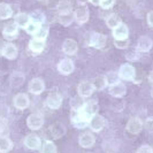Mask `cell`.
<instances>
[{"mask_svg":"<svg viewBox=\"0 0 153 153\" xmlns=\"http://www.w3.org/2000/svg\"><path fill=\"white\" fill-rule=\"evenodd\" d=\"M119 76L123 81H135L136 69L130 63H124L119 69Z\"/></svg>","mask_w":153,"mask_h":153,"instance_id":"1","label":"cell"},{"mask_svg":"<svg viewBox=\"0 0 153 153\" xmlns=\"http://www.w3.org/2000/svg\"><path fill=\"white\" fill-rule=\"evenodd\" d=\"M89 17H90V10L85 4H81L74 12V19L78 24L86 23L89 21Z\"/></svg>","mask_w":153,"mask_h":153,"instance_id":"2","label":"cell"},{"mask_svg":"<svg viewBox=\"0 0 153 153\" xmlns=\"http://www.w3.org/2000/svg\"><path fill=\"white\" fill-rule=\"evenodd\" d=\"M44 124V117L38 113H32L27 119V126L31 130H39Z\"/></svg>","mask_w":153,"mask_h":153,"instance_id":"3","label":"cell"},{"mask_svg":"<svg viewBox=\"0 0 153 153\" xmlns=\"http://www.w3.org/2000/svg\"><path fill=\"white\" fill-rule=\"evenodd\" d=\"M96 91L94 86L92 84V82H88V81H83L79 84L77 85V92L78 96L82 98H89L92 96V93Z\"/></svg>","mask_w":153,"mask_h":153,"instance_id":"4","label":"cell"},{"mask_svg":"<svg viewBox=\"0 0 153 153\" xmlns=\"http://www.w3.org/2000/svg\"><path fill=\"white\" fill-rule=\"evenodd\" d=\"M46 106L51 109H59L62 105V97L58 92H51L45 101Z\"/></svg>","mask_w":153,"mask_h":153,"instance_id":"5","label":"cell"},{"mask_svg":"<svg viewBox=\"0 0 153 153\" xmlns=\"http://www.w3.org/2000/svg\"><path fill=\"white\" fill-rule=\"evenodd\" d=\"M89 45L94 48H102L106 45V36L100 32H92L89 39Z\"/></svg>","mask_w":153,"mask_h":153,"instance_id":"6","label":"cell"},{"mask_svg":"<svg viewBox=\"0 0 153 153\" xmlns=\"http://www.w3.org/2000/svg\"><path fill=\"white\" fill-rule=\"evenodd\" d=\"M71 123L73 126L77 129H84L89 126L90 119L86 117L84 114H82L81 112H75V115L71 116Z\"/></svg>","mask_w":153,"mask_h":153,"instance_id":"7","label":"cell"},{"mask_svg":"<svg viewBox=\"0 0 153 153\" xmlns=\"http://www.w3.org/2000/svg\"><path fill=\"white\" fill-rule=\"evenodd\" d=\"M75 69V66H74V62L70 59H62L61 61L58 63V71L61 74V75H65V76H68L70 75Z\"/></svg>","mask_w":153,"mask_h":153,"instance_id":"8","label":"cell"},{"mask_svg":"<svg viewBox=\"0 0 153 153\" xmlns=\"http://www.w3.org/2000/svg\"><path fill=\"white\" fill-rule=\"evenodd\" d=\"M90 128H91L92 131L94 132H99L104 129V127L106 126V120L104 116H101L99 114H94L91 117L90 120V123H89Z\"/></svg>","mask_w":153,"mask_h":153,"instance_id":"9","label":"cell"},{"mask_svg":"<svg viewBox=\"0 0 153 153\" xmlns=\"http://www.w3.org/2000/svg\"><path fill=\"white\" fill-rule=\"evenodd\" d=\"M152 46H153L152 39L150 38L149 36H142V37H139V39H138L136 48L138 50V52H140V53H147V52L151 51Z\"/></svg>","mask_w":153,"mask_h":153,"instance_id":"10","label":"cell"},{"mask_svg":"<svg viewBox=\"0 0 153 153\" xmlns=\"http://www.w3.org/2000/svg\"><path fill=\"white\" fill-rule=\"evenodd\" d=\"M29 91L32 94H40L42 92H44L45 90V83L42 78H32L29 83Z\"/></svg>","mask_w":153,"mask_h":153,"instance_id":"11","label":"cell"},{"mask_svg":"<svg viewBox=\"0 0 153 153\" xmlns=\"http://www.w3.org/2000/svg\"><path fill=\"white\" fill-rule=\"evenodd\" d=\"M13 104L17 109L23 111V109L28 108L29 104H30V100H29V97L25 93H17L13 99Z\"/></svg>","mask_w":153,"mask_h":153,"instance_id":"12","label":"cell"},{"mask_svg":"<svg viewBox=\"0 0 153 153\" xmlns=\"http://www.w3.org/2000/svg\"><path fill=\"white\" fill-rule=\"evenodd\" d=\"M143 127H144V124L138 117H131L127 123V131L132 134V135H136V134L142 131Z\"/></svg>","mask_w":153,"mask_h":153,"instance_id":"13","label":"cell"},{"mask_svg":"<svg viewBox=\"0 0 153 153\" xmlns=\"http://www.w3.org/2000/svg\"><path fill=\"white\" fill-rule=\"evenodd\" d=\"M24 145L29 150H39L42 147V140H40V138L38 136L30 134L24 139Z\"/></svg>","mask_w":153,"mask_h":153,"instance_id":"14","label":"cell"},{"mask_svg":"<svg viewBox=\"0 0 153 153\" xmlns=\"http://www.w3.org/2000/svg\"><path fill=\"white\" fill-rule=\"evenodd\" d=\"M77 50H78V45H77L76 40H74L71 38L65 39V42L62 44L63 53L67 54V55H74V54H76Z\"/></svg>","mask_w":153,"mask_h":153,"instance_id":"15","label":"cell"},{"mask_svg":"<svg viewBox=\"0 0 153 153\" xmlns=\"http://www.w3.org/2000/svg\"><path fill=\"white\" fill-rule=\"evenodd\" d=\"M17 35H19V27L16 25L15 22L8 23L7 25H5L2 30V36L6 39H15Z\"/></svg>","mask_w":153,"mask_h":153,"instance_id":"16","label":"cell"},{"mask_svg":"<svg viewBox=\"0 0 153 153\" xmlns=\"http://www.w3.org/2000/svg\"><path fill=\"white\" fill-rule=\"evenodd\" d=\"M78 143H79L81 147H83V149H90V147L94 145L96 138H94V136L92 135L91 132H84L83 135L79 136Z\"/></svg>","mask_w":153,"mask_h":153,"instance_id":"17","label":"cell"},{"mask_svg":"<svg viewBox=\"0 0 153 153\" xmlns=\"http://www.w3.org/2000/svg\"><path fill=\"white\" fill-rule=\"evenodd\" d=\"M113 37H114V39H117V40L128 39V37H129V29H128L127 24L121 23L115 29H113Z\"/></svg>","mask_w":153,"mask_h":153,"instance_id":"18","label":"cell"},{"mask_svg":"<svg viewBox=\"0 0 153 153\" xmlns=\"http://www.w3.org/2000/svg\"><path fill=\"white\" fill-rule=\"evenodd\" d=\"M1 53L8 60H14L17 56L19 51H17V48L14 44H5L4 47L1 48Z\"/></svg>","mask_w":153,"mask_h":153,"instance_id":"19","label":"cell"},{"mask_svg":"<svg viewBox=\"0 0 153 153\" xmlns=\"http://www.w3.org/2000/svg\"><path fill=\"white\" fill-rule=\"evenodd\" d=\"M109 94L112 96V97H114V98H122L123 96L127 93V88H126V85L123 84V83H117V84L115 85H112V86H109Z\"/></svg>","mask_w":153,"mask_h":153,"instance_id":"20","label":"cell"},{"mask_svg":"<svg viewBox=\"0 0 153 153\" xmlns=\"http://www.w3.org/2000/svg\"><path fill=\"white\" fill-rule=\"evenodd\" d=\"M97 111H98V105L96 101H89V102H85L81 113L84 114L86 117H89L91 120V117L94 114H97Z\"/></svg>","mask_w":153,"mask_h":153,"instance_id":"21","label":"cell"},{"mask_svg":"<svg viewBox=\"0 0 153 153\" xmlns=\"http://www.w3.org/2000/svg\"><path fill=\"white\" fill-rule=\"evenodd\" d=\"M14 22L16 23V25H17L19 28L25 29L27 25L31 22L30 15L27 14V13H22V12H21V13H19V14H16L15 19H14Z\"/></svg>","mask_w":153,"mask_h":153,"instance_id":"22","label":"cell"},{"mask_svg":"<svg viewBox=\"0 0 153 153\" xmlns=\"http://www.w3.org/2000/svg\"><path fill=\"white\" fill-rule=\"evenodd\" d=\"M50 134H51V136L55 139H58V138L62 137L65 134H66V128H65V126L61 124V123H53L51 127H50Z\"/></svg>","mask_w":153,"mask_h":153,"instance_id":"23","label":"cell"},{"mask_svg":"<svg viewBox=\"0 0 153 153\" xmlns=\"http://www.w3.org/2000/svg\"><path fill=\"white\" fill-rule=\"evenodd\" d=\"M44 47H45V42L44 40H39V39H31L29 42V50H30L32 53L39 54L44 51Z\"/></svg>","mask_w":153,"mask_h":153,"instance_id":"24","label":"cell"},{"mask_svg":"<svg viewBox=\"0 0 153 153\" xmlns=\"http://www.w3.org/2000/svg\"><path fill=\"white\" fill-rule=\"evenodd\" d=\"M85 101L83 100L82 97H79V96H76V97H73L70 101H69V105H70V108L74 111V112H81L82 111V108L84 106Z\"/></svg>","mask_w":153,"mask_h":153,"instance_id":"25","label":"cell"},{"mask_svg":"<svg viewBox=\"0 0 153 153\" xmlns=\"http://www.w3.org/2000/svg\"><path fill=\"white\" fill-rule=\"evenodd\" d=\"M13 16V8L6 2H0V20H8Z\"/></svg>","mask_w":153,"mask_h":153,"instance_id":"26","label":"cell"},{"mask_svg":"<svg viewBox=\"0 0 153 153\" xmlns=\"http://www.w3.org/2000/svg\"><path fill=\"white\" fill-rule=\"evenodd\" d=\"M122 23L121 21V19H120V16L117 15V14H115V13H112V14H109V15L106 17V24H107V27L109 29H115L117 25H120Z\"/></svg>","mask_w":153,"mask_h":153,"instance_id":"27","label":"cell"},{"mask_svg":"<svg viewBox=\"0 0 153 153\" xmlns=\"http://www.w3.org/2000/svg\"><path fill=\"white\" fill-rule=\"evenodd\" d=\"M58 21L63 27H69L71 23L75 21L74 19V13H66V14H59L58 16Z\"/></svg>","mask_w":153,"mask_h":153,"instance_id":"28","label":"cell"},{"mask_svg":"<svg viewBox=\"0 0 153 153\" xmlns=\"http://www.w3.org/2000/svg\"><path fill=\"white\" fill-rule=\"evenodd\" d=\"M13 149V142L6 136H0V152L7 153Z\"/></svg>","mask_w":153,"mask_h":153,"instance_id":"29","label":"cell"},{"mask_svg":"<svg viewBox=\"0 0 153 153\" xmlns=\"http://www.w3.org/2000/svg\"><path fill=\"white\" fill-rule=\"evenodd\" d=\"M56 9H58L59 14H66V13H71L73 6L69 0H60L56 6Z\"/></svg>","mask_w":153,"mask_h":153,"instance_id":"30","label":"cell"},{"mask_svg":"<svg viewBox=\"0 0 153 153\" xmlns=\"http://www.w3.org/2000/svg\"><path fill=\"white\" fill-rule=\"evenodd\" d=\"M92 84H93L94 89H96L97 91H101V90H104V89L107 86L106 76H104V75H99V76L94 77V79H93Z\"/></svg>","mask_w":153,"mask_h":153,"instance_id":"31","label":"cell"},{"mask_svg":"<svg viewBox=\"0 0 153 153\" xmlns=\"http://www.w3.org/2000/svg\"><path fill=\"white\" fill-rule=\"evenodd\" d=\"M30 19L31 21H33V22L38 23L40 25H43L44 22H45L46 17H45V14H44V12H42V10H33L32 13L30 14Z\"/></svg>","mask_w":153,"mask_h":153,"instance_id":"32","label":"cell"},{"mask_svg":"<svg viewBox=\"0 0 153 153\" xmlns=\"http://www.w3.org/2000/svg\"><path fill=\"white\" fill-rule=\"evenodd\" d=\"M23 82H24V76H23V74L21 73H14L12 76H10V85L13 86V88H19V86H21L23 84Z\"/></svg>","mask_w":153,"mask_h":153,"instance_id":"33","label":"cell"},{"mask_svg":"<svg viewBox=\"0 0 153 153\" xmlns=\"http://www.w3.org/2000/svg\"><path fill=\"white\" fill-rule=\"evenodd\" d=\"M105 76H106L107 85H109V86L120 83V79H121L120 76H119V73H116V71H109V73H107Z\"/></svg>","mask_w":153,"mask_h":153,"instance_id":"34","label":"cell"},{"mask_svg":"<svg viewBox=\"0 0 153 153\" xmlns=\"http://www.w3.org/2000/svg\"><path fill=\"white\" fill-rule=\"evenodd\" d=\"M42 153H56V146L51 140H45L42 144Z\"/></svg>","mask_w":153,"mask_h":153,"instance_id":"35","label":"cell"},{"mask_svg":"<svg viewBox=\"0 0 153 153\" xmlns=\"http://www.w3.org/2000/svg\"><path fill=\"white\" fill-rule=\"evenodd\" d=\"M48 27L45 25V24H43V25H40V28H39V30L37 31V33L35 35V38L36 39H39V40H44L45 42V39L47 38V36H48Z\"/></svg>","mask_w":153,"mask_h":153,"instance_id":"36","label":"cell"},{"mask_svg":"<svg viewBox=\"0 0 153 153\" xmlns=\"http://www.w3.org/2000/svg\"><path fill=\"white\" fill-rule=\"evenodd\" d=\"M139 54H140V52H138L137 48H136V47H132V48L127 51V53H126V59H127L128 61H136V60L139 59Z\"/></svg>","mask_w":153,"mask_h":153,"instance_id":"37","label":"cell"},{"mask_svg":"<svg viewBox=\"0 0 153 153\" xmlns=\"http://www.w3.org/2000/svg\"><path fill=\"white\" fill-rule=\"evenodd\" d=\"M111 108L115 111V112H121L124 108V102L120 98H115L112 102H111Z\"/></svg>","mask_w":153,"mask_h":153,"instance_id":"38","label":"cell"},{"mask_svg":"<svg viewBox=\"0 0 153 153\" xmlns=\"http://www.w3.org/2000/svg\"><path fill=\"white\" fill-rule=\"evenodd\" d=\"M39 28H40V24H38V23L33 22V21H31L28 25H27V28L24 29V30L27 31L29 35H36L37 33V31L39 30Z\"/></svg>","mask_w":153,"mask_h":153,"instance_id":"39","label":"cell"},{"mask_svg":"<svg viewBox=\"0 0 153 153\" xmlns=\"http://www.w3.org/2000/svg\"><path fill=\"white\" fill-rule=\"evenodd\" d=\"M129 39H120V40H117V39H114V45L115 47H117V48H120V50H127V48H129Z\"/></svg>","mask_w":153,"mask_h":153,"instance_id":"40","label":"cell"},{"mask_svg":"<svg viewBox=\"0 0 153 153\" xmlns=\"http://www.w3.org/2000/svg\"><path fill=\"white\" fill-rule=\"evenodd\" d=\"M115 5V0H99V6L102 9H111Z\"/></svg>","mask_w":153,"mask_h":153,"instance_id":"41","label":"cell"},{"mask_svg":"<svg viewBox=\"0 0 153 153\" xmlns=\"http://www.w3.org/2000/svg\"><path fill=\"white\" fill-rule=\"evenodd\" d=\"M8 107L6 105H0V119H6L8 115Z\"/></svg>","mask_w":153,"mask_h":153,"instance_id":"42","label":"cell"},{"mask_svg":"<svg viewBox=\"0 0 153 153\" xmlns=\"http://www.w3.org/2000/svg\"><path fill=\"white\" fill-rule=\"evenodd\" d=\"M137 153H153V149L150 145H142L137 150Z\"/></svg>","mask_w":153,"mask_h":153,"instance_id":"43","label":"cell"},{"mask_svg":"<svg viewBox=\"0 0 153 153\" xmlns=\"http://www.w3.org/2000/svg\"><path fill=\"white\" fill-rule=\"evenodd\" d=\"M147 23L150 27L153 28V10H151L149 14H147Z\"/></svg>","mask_w":153,"mask_h":153,"instance_id":"44","label":"cell"},{"mask_svg":"<svg viewBox=\"0 0 153 153\" xmlns=\"http://www.w3.org/2000/svg\"><path fill=\"white\" fill-rule=\"evenodd\" d=\"M4 130H6V124H5V122H4L2 119H0V134H1Z\"/></svg>","mask_w":153,"mask_h":153,"instance_id":"45","label":"cell"},{"mask_svg":"<svg viewBox=\"0 0 153 153\" xmlns=\"http://www.w3.org/2000/svg\"><path fill=\"white\" fill-rule=\"evenodd\" d=\"M149 81H150V82L153 84V70L150 73V74H149Z\"/></svg>","mask_w":153,"mask_h":153,"instance_id":"46","label":"cell"},{"mask_svg":"<svg viewBox=\"0 0 153 153\" xmlns=\"http://www.w3.org/2000/svg\"><path fill=\"white\" fill-rule=\"evenodd\" d=\"M90 2L92 4H94V5H99V0H89Z\"/></svg>","mask_w":153,"mask_h":153,"instance_id":"47","label":"cell"},{"mask_svg":"<svg viewBox=\"0 0 153 153\" xmlns=\"http://www.w3.org/2000/svg\"><path fill=\"white\" fill-rule=\"evenodd\" d=\"M151 96H152V98H153V88H152V90H151Z\"/></svg>","mask_w":153,"mask_h":153,"instance_id":"48","label":"cell"},{"mask_svg":"<svg viewBox=\"0 0 153 153\" xmlns=\"http://www.w3.org/2000/svg\"><path fill=\"white\" fill-rule=\"evenodd\" d=\"M40 1H43V2H45V4L47 2V0H40Z\"/></svg>","mask_w":153,"mask_h":153,"instance_id":"49","label":"cell"},{"mask_svg":"<svg viewBox=\"0 0 153 153\" xmlns=\"http://www.w3.org/2000/svg\"><path fill=\"white\" fill-rule=\"evenodd\" d=\"M0 55H2V53H1V48H0Z\"/></svg>","mask_w":153,"mask_h":153,"instance_id":"50","label":"cell"},{"mask_svg":"<svg viewBox=\"0 0 153 153\" xmlns=\"http://www.w3.org/2000/svg\"><path fill=\"white\" fill-rule=\"evenodd\" d=\"M0 153H1V152H0Z\"/></svg>","mask_w":153,"mask_h":153,"instance_id":"51","label":"cell"}]
</instances>
